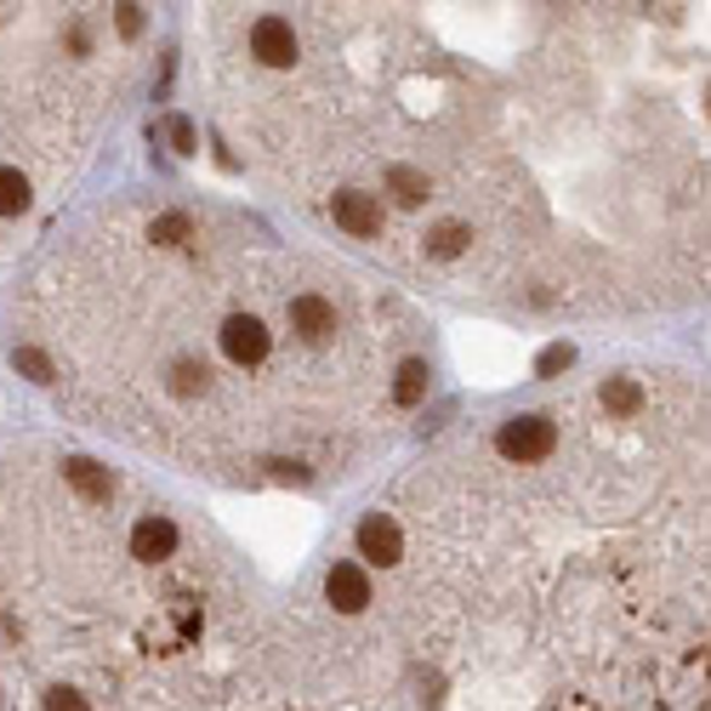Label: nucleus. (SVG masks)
<instances>
[{
	"label": "nucleus",
	"mask_w": 711,
	"mask_h": 711,
	"mask_svg": "<svg viewBox=\"0 0 711 711\" xmlns=\"http://www.w3.org/2000/svg\"><path fill=\"white\" fill-rule=\"evenodd\" d=\"M29 211V177L18 166H0V217H23Z\"/></svg>",
	"instance_id": "f8f14e48"
},
{
	"label": "nucleus",
	"mask_w": 711,
	"mask_h": 711,
	"mask_svg": "<svg viewBox=\"0 0 711 711\" xmlns=\"http://www.w3.org/2000/svg\"><path fill=\"white\" fill-rule=\"evenodd\" d=\"M222 353H228L233 364H262V359H268V330H262V319L233 313V319L222 324Z\"/></svg>",
	"instance_id": "20e7f679"
},
{
	"label": "nucleus",
	"mask_w": 711,
	"mask_h": 711,
	"mask_svg": "<svg viewBox=\"0 0 711 711\" xmlns=\"http://www.w3.org/2000/svg\"><path fill=\"white\" fill-rule=\"evenodd\" d=\"M149 240L154 246H188V240H194V222H188L182 211H166V217H154V228H149Z\"/></svg>",
	"instance_id": "4468645a"
},
{
	"label": "nucleus",
	"mask_w": 711,
	"mask_h": 711,
	"mask_svg": "<svg viewBox=\"0 0 711 711\" xmlns=\"http://www.w3.org/2000/svg\"><path fill=\"white\" fill-rule=\"evenodd\" d=\"M324 598L337 603L342 614H359L370 603V575L359 563H330V575H324Z\"/></svg>",
	"instance_id": "0eeeda50"
},
{
	"label": "nucleus",
	"mask_w": 711,
	"mask_h": 711,
	"mask_svg": "<svg viewBox=\"0 0 711 711\" xmlns=\"http://www.w3.org/2000/svg\"><path fill=\"white\" fill-rule=\"evenodd\" d=\"M251 58L268 63V69H291V63H297V34H291V23H284V18H257V29H251Z\"/></svg>",
	"instance_id": "f03ea898"
},
{
	"label": "nucleus",
	"mask_w": 711,
	"mask_h": 711,
	"mask_svg": "<svg viewBox=\"0 0 711 711\" xmlns=\"http://www.w3.org/2000/svg\"><path fill=\"white\" fill-rule=\"evenodd\" d=\"M569 364H575V348H569V342H552V348L535 359V375H558V370H569Z\"/></svg>",
	"instance_id": "a211bd4d"
},
{
	"label": "nucleus",
	"mask_w": 711,
	"mask_h": 711,
	"mask_svg": "<svg viewBox=\"0 0 711 711\" xmlns=\"http://www.w3.org/2000/svg\"><path fill=\"white\" fill-rule=\"evenodd\" d=\"M495 450L507 461H547L558 450V421L552 415H512L495 433Z\"/></svg>",
	"instance_id": "f257e3e1"
},
{
	"label": "nucleus",
	"mask_w": 711,
	"mask_h": 711,
	"mask_svg": "<svg viewBox=\"0 0 711 711\" xmlns=\"http://www.w3.org/2000/svg\"><path fill=\"white\" fill-rule=\"evenodd\" d=\"M166 137H171V149H177V154H194V126H188L182 114L166 126Z\"/></svg>",
	"instance_id": "aec40b11"
},
{
	"label": "nucleus",
	"mask_w": 711,
	"mask_h": 711,
	"mask_svg": "<svg viewBox=\"0 0 711 711\" xmlns=\"http://www.w3.org/2000/svg\"><path fill=\"white\" fill-rule=\"evenodd\" d=\"M12 370H18V375H29V382H40V388H52V382H58V364L46 359L40 348H12Z\"/></svg>",
	"instance_id": "ddd939ff"
},
{
	"label": "nucleus",
	"mask_w": 711,
	"mask_h": 711,
	"mask_svg": "<svg viewBox=\"0 0 711 711\" xmlns=\"http://www.w3.org/2000/svg\"><path fill=\"white\" fill-rule=\"evenodd\" d=\"M359 558L370 563H399L404 558V535L388 512H364L359 518Z\"/></svg>",
	"instance_id": "7ed1b4c3"
},
{
	"label": "nucleus",
	"mask_w": 711,
	"mask_h": 711,
	"mask_svg": "<svg viewBox=\"0 0 711 711\" xmlns=\"http://www.w3.org/2000/svg\"><path fill=\"white\" fill-rule=\"evenodd\" d=\"M171 393H177V399H194V393H206V364H194V359H177V364H171Z\"/></svg>",
	"instance_id": "f3484780"
},
{
	"label": "nucleus",
	"mask_w": 711,
	"mask_h": 711,
	"mask_svg": "<svg viewBox=\"0 0 711 711\" xmlns=\"http://www.w3.org/2000/svg\"><path fill=\"white\" fill-rule=\"evenodd\" d=\"M467 240H472V228H467V222H439L433 233H427V251H433V257H461V251H467Z\"/></svg>",
	"instance_id": "2eb2a0df"
},
{
	"label": "nucleus",
	"mask_w": 711,
	"mask_h": 711,
	"mask_svg": "<svg viewBox=\"0 0 711 711\" xmlns=\"http://www.w3.org/2000/svg\"><path fill=\"white\" fill-rule=\"evenodd\" d=\"M603 410L609 415H638L643 410V388L632 382V375H609L603 382Z\"/></svg>",
	"instance_id": "9b49d317"
},
{
	"label": "nucleus",
	"mask_w": 711,
	"mask_h": 711,
	"mask_svg": "<svg viewBox=\"0 0 711 711\" xmlns=\"http://www.w3.org/2000/svg\"><path fill=\"white\" fill-rule=\"evenodd\" d=\"M330 211H337V228H348L353 240H370V233H382V206H375L370 194H359V188H342V194L330 200Z\"/></svg>",
	"instance_id": "423d86ee"
},
{
	"label": "nucleus",
	"mask_w": 711,
	"mask_h": 711,
	"mask_svg": "<svg viewBox=\"0 0 711 711\" xmlns=\"http://www.w3.org/2000/svg\"><path fill=\"white\" fill-rule=\"evenodd\" d=\"M63 479L86 495V501H109L114 495V479H109V467H98V461H86V455H74V461H63Z\"/></svg>",
	"instance_id": "1a4fd4ad"
},
{
	"label": "nucleus",
	"mask_w": 711,
	"mask_h": 711,
	"mask_svg": "<svg viewBox=\"0 0 711 711\" xmlns=\"http://www.w3.org/2000/svg\"><path fill=\"white\" fill-rule=\"evenodd\" d=\"M114 23H120L126 40H137L142 34V7H114Z\"/></svg>",
	"instance_id": "4be33fe9"
},
{
	"label": "nucleus",
	"mask_w": 711,
	"mask_h": 711,
	"mask_svg": "<svg viewBox=\"0 0 711 711\" xmlns=\"http://www.w3.org/2000/svg\"><path fill=\"white\" fill-rule=\"evenodd\" d=\"M388 188L399 194V206H421V200H427V177L410 171V166H393V171H388Z\"/></svg>",
	"instance_id": "dca6fc26"
},
{
	"label": "nucleus",
	"mask_w": 711,
	"mask_h": 711,
	"mask_svg": "<svg viewBox=\"0 0 711 711\" xmlns=\"http://www.w3.org/2000/svg\"><path fill=\"white\" fill-rule=\"evenodd\" d=\"M291 330L302 342H324L330 330H337V308L313 291H302V297H291Z\"/></svg>",
	"instance_id": "6e6552de"
},
{
	"label": "nucleus",
	"mask_w": 711,
	"mask_h": 711,
	"mask_svg": "<svg viewBox=\"0 0 711 711\" xmlns=\"http://www.w3.org/2000/svg\"><path fill=\"white\" fill-rule=\"evenodd\" d=\"M268 472H273V479H284V484H308V467L302 461H268Z\"/></svg>",
	"instance_id": "412c9836"
},
{
	"label": "nucleus",
	"mask_w": 711,
	"mask_h": 711,
	"mask_svg": "<svg viewBox=\"0 0 711 711\" xmlns=\"http://www.w3.org/2000/svg\"><path fill=\"white\" fill-rule=\"evenodd\" d=\"M171 552H177V524H171V518H160V512L137 518V524H131V558H142V563H166Z\"/></svg>",
	"instance_id": "39448f33"
},
{
	"label": "nucleus",
	"mask_w": 711,
	"mask_h": 711,
	"mask_svg": "<svg viewBox=\"0 0 711 711\" xmlns=\"http://www.w3.org/2000/svg\"><path fill=\"white\" fill-rule=\"evenodd\" d=\"M46 711H91V705H86L80 689H52V694H46Z\"/></svg>",
	"instance_id": "6ab92c4d"
},
{
	"label": "nucleus",
	"mask_w": 711,
	"mask_h": 711,
	"mask_svg": "<svg viewBox=\"0 0 711 711\" xmlns=\"http://www.w3.org/2000/svg\"><path fill=\"white\" fill-rule=\"evenodd\" d=\"M427 359H404L399 364V382H393V404H404V410H415L421 399H427Z\"/></svg>",
	"instance_id": "9d476101"
}]
</instances>
